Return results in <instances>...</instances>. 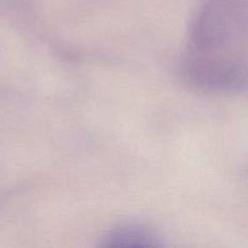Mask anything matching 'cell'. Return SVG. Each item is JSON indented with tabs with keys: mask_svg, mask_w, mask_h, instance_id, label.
<instances>
[{
	"mask_svg": "<svg viewBox=\"0 0 248 248\" xmlns=\"http://www.w3.org/2000/svg\"><path fill=\"white\" fill-rule=\"evenodd\" d=\"M247 0H201L189 31L183 74L194 86L211 92L246 87Z\"/></svg>",
	"mask_w": 248,
	"mask_h": 248,
	"instance_id": "cell-1",
	"label": "cell"
},
{
	"mask_svg": "<svg viewBox=\"0 0 248 248\" xmlns=\"http://www.w3.org/2000/svg\"><path fill=\"white\" fill-rule=\"evenodd\" d=\"M161 237L150 228L140 224H123L102 237L103 247H160Z\"/></svg>",
	"mask_w": 248,
	"mask_h": 248,
	"instance_id": "cell-2",
	"label": "cell"
}]
</instances>
